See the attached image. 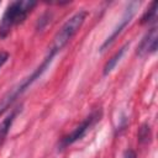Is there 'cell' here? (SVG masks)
<instances>
[{"label":"cell","mask_w":158,"mask_h":158,"mask_svg":"<svg viewBox=\"0 0 158 158\" xmlns=\"http://www.w3.org/2000/svg\"><path fill=\"white\" fill-rule=\"evenodd\" d=\"M157 41H158L157 40V28L152 27L146 33V36L142 38V41L139 42L136 53L139 57H143L149 53H154L157 51Z\"/></svg>","instance_id":"cell-6"},{"label":"cell","mask_w":158,"mask_h":158,"mask_svg":"<svg viewBox=\"0 0 158 158\" xmlns=\"http://www.w3.org/2000/svg\"><path fill=\"white\" fill-rule=\"evenodd\" d=\"M37 5L36 1L31 0H17L12 1L5 10L1 21H0V37L5 38L14 26H17L19 23H22L27 15L31 12V10Z\"/></svg>","instance_id":"cell-2"},{"label":"cell","mask_w":158,"mask_h":158,"mask_svg":"<svg viewBox=\"0 0 158 158\" xmlns=\"http://www.w3.org/2000/svg\"><path fill=\"white\" fill-rule=\"evenodd\" d=\"M151 138V128L147 123L142 125L139 131H138V141L141 143H144V142H148Z\"/></svg>","instance_id":"cell-10"},{"label":"cell","mask_w":158,"mask_h":158,"mask_svg":"<svg viewBox=\"0 0 158 158\" xmlns=\"http://www.w3.org/2000/svg\"><path fill=\"white\" fill-rule=\"evenodd\" d=\"M20 111H21V106L14 109V110L0 122V146L4 143L6 136H7L10 128H11V126H12V123H14V121H15V118H16V116H17V114H19Z\"/></svg>","instance_id":"cell-7"},{"label":"cell","mask_w":158,"mask_h":158,"mask_svg":"<svg viewBox=\"0 0 158 158\" xmlns=\"http://www.w3.org/2000/svg\"><path fill=\"white\" fill-rule=\"evenodd\" d=\"M54 56H56V53L54 52H52V51H48V54L46 56V58L43 59V62L28 75V77H26L25 79H22L19 84H16L14 88H11L1 99H0V116L5 112V111H7V109L37 80V79H40L41 78V75L47 70V68L49 67V64L52 63V60H53V58H54Z\"/></svg>","instance_id":"cell-1"},{"label":"cell","mask_w":158,"mask_h":158,"mask_svg":"<svg viewBox=\"0 0 158 158\" xmlns=\"http://www.w3.org/2000/svg\"><path fill=\"white\" fill-rule=\"evenodd\" d=\"M138 6H139V1H138V2H137V1H132V2L128 4V6L126 7V11L123 12V15H122L121 20L118 21L117 26L114 28L112 33H111V35L105 40V42L101 44V47H100V51H101V52H104L105 49H107V48L114 43V41L118 37V35L123 31V28L130 23L131 19L133 17V15H135V12H136V10H137Z\"/></svg>","instance_id":"cell-5"},{"label":"cell","mask_w":158,"mask_h":158,"mask_svg":"<svg viewBox=\"0 0 158 158\" xmlns=\"http://www.w3.org/2000/svg\"><path fill=\"white\" fill-rule=\"evenodd\" d=\"M100 117H101V110L93 111V112H91L88 117H85L70 133H68L67 136H64V137L60 139V142H59V144H58V149L62 151V149L67 148L68 146L75 143L77 141L81 139V138L86 135V132L95 125V122L100 120Z\"/></svg>","instance_id":"cell-4"},{"label":"cell","mask_w":158,"mask_h":158,"mask_svg":"<svg viewBox=\"0 0 158 158\" xmlns=\"http://www.w3.org/2000/svg\"><path fill=\"white\" fill-rule=\"evenodd\" d=\"M9 59V53L7 52H4V51H1L0 52V68L6 63V60Z\"/></svg>","instance_id":"cell-11"},{"label":"cell","mask_w":158,"mask_h":158,"mask_svg":"<svg viewBox=\"0 0 158 158\" xmlns=\"http://www.w3.org/2000/svg\"><path fill=\"white\" fill-rule=\"evenodd\" d=\"M157 7H158V4L157 1H153L151 2V6L146 10V12L143 14V16L141 17V23H152L156 21L157 19Z\"/></svg>","instance_id":"cell-9"},{"label":"cell","mask_w":158,"mask_h":158,"mask_svg":"<svg viewBox=\"0 0 158 158\" xmlns=\"http://www.w3.org/2000/svg\"><path fill=\"white\" fill-rule=\"evenodd\" d=\"M123 158H137V154L133 149H126L123 153Z\"/></svg>","instance_id":"cell-12"},{"label":"cell","mask_w":158,"mask_h":158,"mask_svg":"<svg viewBox=\"0 0 158 158\" xmlns=\"http://www.w3.org/2000/svg\"><path fill=\"white\" fill-rule=\"evenodd\" d=\"M86 16H88V12L86 11H78L72 17H69L63 23V26L60 27V30L56 33V36L53 37L52 44L49 47V51H52V52H54L57 54L60 49H63L67 46V43L80 30V27L83 26Z\"/></svg>","instance_id":"cell-3"},{"label":"cell","mask_w":158,"mask_h":158,"mask_svg":"<svg viewBox=\"0 0 158 158\" xmlns=\"http://www.w3.org/2000/svg\"><path fill=\"white\" fill-rule=\"evenodd\" d=\"M128 46H130L128 43H126L125 46H122V47H121V48H120V49H118V51H117V52H116V53H115V54L106 62V64H105V67H104V75H107V74L116 67V64L120 62V59H121L122 56L125 54V52H126V49L128 48Z\"/></svg>","instance_id":"cell-8"}]
</instances>
